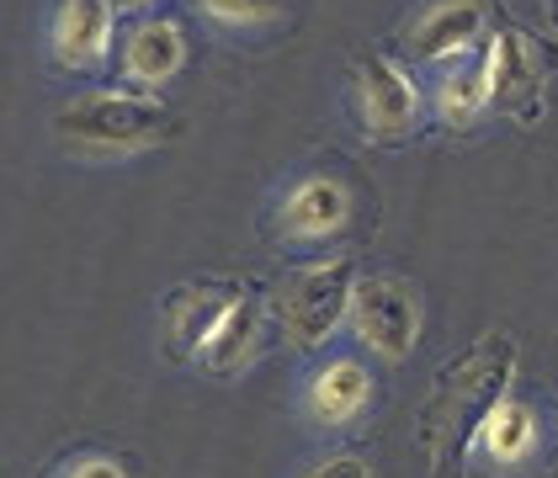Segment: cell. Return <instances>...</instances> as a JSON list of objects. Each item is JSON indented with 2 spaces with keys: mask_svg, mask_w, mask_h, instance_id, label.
Segmentation results:
<instances>
[{
  "mask_svg": "<svg viewBox=\"0 0 558 478\" xmlns=\"http://www.w3.org/2000/svg\"><path fill=\"white\" fill-rule=\"evenodd\" d=\"M511 378H515V341L506 330L478 335L469 351H458L436 372L426 409H421V441H426L436 478H463L489 415L511 399Z\"/></svg>",
  "mask_w": 558,
  "mask_h": 478,
  "instance_id": "6da1fadb",
  "label": "cell"
},
{
  "mask_svg": "<svg viewBox=\"0 0 558 478\" xmlns=\"http://www.w3.org/2000/svg\"><path fill=\"white\" fill-rule=\"evenodd\" d=\"M53 133L75 149L96 155H133L155 149L175 133V112L160 96H133V90H86L53 112Z\"/></svg>",
  "mask_w": 558,
  "mask_h": 478,
  "instance_id": "7a4b0ae2",
  "label": "cell"
},
{
  "mask_svg": "<svg viewBox=\"0 0 558 478\" xmlns=\"http://www.w3.org/2000/svg\"><path fill=\"white\" fill-rule=\"evenodd\" d=\"M351 304H356V266L345 256L299 266L277 293V324L288 351H319L351 319Z\"/></svg>",
  "mask_w": 558,
  "mask_h": 478,
  "instance_id": "3957f363",
  "label": "cell"
},
{
  "mask_svg": "<svg viewBox=\"0 0 558 478\" xmlns=\"http://www.w3.org/2000/svg\"><path fill=\"white\" fill-rule=\"evenodd\" d=\"M351 324L367 351H378L384 361H404L421 341V298L399 277H367V282H356Z\"/></svg>",
  "mask_w": 558,
  "mask_h": 478,
  "instance_id": "277c9868",
  "label": "cell"
},
{
  "mask_svg": "<svg viewBox=\"0 0 558 478\" xmlns=\"http://www.w3.org/2000/svg\"><path fill=\"white\" fill-rule=\"evenodd\" d=\"M351 90H356V112H362V128L373 133L378 144H393L399 133H410L415 112H421V96H415V81L384 59L373 48H362L351 59Z\"/></svg>",
  "mask_w": 558,
  "mask_h": 478,
  "instance_id": "5b68a950",
  "label": "cell"
},
{
  "mask_svg": "<svg viewBox=\"0 0 558 478\" xmlns=\"http://www.w3.org/2000/svg\"><path fill=\"white\" fill-rule=\"evenodd\" d=\"M351 208H356V197H351V186L341 175H325V171L299 175L282 192V203H277V234L299 240V245L330 240V234H341L351 223Z\"/></svg>",
  "mask_w": 558,
  "mask_h": 478,
  "instance_id": "8992f818",
  "label": "cell"
},
{
  "mask_svg": "<svg viewBox=\"0 0 558 478\" xmlns=\"http://www.w3.org/2000/svg\"><path fill=\"white\" fill-rule=\"evenodd\" d=\"M234 298H240V287H223V282H186V287H175L166 298V308H160V351L171 361L203 356V346L214 341L218 319L229 314Z\"/></svg>",
  "mask_w": 558,
  "mask_h": 478,
  "instance_id": "52a82bcc",
  "label": "cell"
},
{
  "mask_svg": "<svg viewBox=\"0 0 558 478\" xmlns=\"http://www.w3.org/2000/svg\"><path fill=\"white\" fill-rule=\"evenodd\" d=\"M484 38V0H430L404 22V53L421 64H452Z\"/></svg>",
  "mask_w": 558,
  "mask_h": 478,
  "instance_id": "ba28073f",
  "label": "cell"
},
{
  "mask_svg": "<svg viewBox=\"0 0 558 478\" xmlns=\"http://www.w3.org/2000/svg\"><path fill=\"white\" fill-rule=\"evenodd\" d=\"M484 81H489V107H526L548 81V48L526 38L521 27H500L484 48Z\"/></svg>",
  "mask_w": 558,
  "mask_h": 478,
  "instance_id": "9c48e42d",
  "label": "cell"
},
{
  "mask_svg": "<svg viewBox=\"0 0 558 478\" xmlns=\"http://www.w3.org/2000/svg\"><path fill=\"white\" fill-rule=\"evenodd\" d=\"M186 59H192V38L175 22H166V16L133 22L129 33H123V44H118V70L144 90L171 86L175 75L186 70Z\"/></svg>",
  "mask_w": 558,
  "mask_h": 478,
  "instance_id": "30bf717a",
  "label": "cell"
},
{
  "mask_svg": "<svg viewBox=\"0 0 558 478\" xmlns=\"http://www.w3.org/2000/svg\"><path fill=\"white\" fill-rule=\"evenodd\" d=\"M112 5L118 0H59L53 5L48 44H53L59 70H75V75L101 70V59L112 48Z\"/></svg>",
  "mask_w": 558,
  "mask_h": 478,
  "instance_id": "8fae6325",
  "label": "cell"
},
{
  "mask_svg": "<svg viewBox=\"0 0 558 478\" xmlns=\"http://www.w3.org/2000/svg\"><path fill=\"white\" fill-rule=\"evenodd\" d=\"M367 399H373L367 367L351 361V356H336V361H325V367L314 372V383H308V415H314L319 426H351V420L367 409Z\"/></svg>",
  "mask_w": 558,
  "mask_h": 478,
  "instance_id": "7c38bea8",
  "label": "cell"
},
{
  "mask_svg": "<svg viewBox=\"0 0 558 478\" xmlns=\"http://www.w3.org/2000/svg\"><path fill=\"white\" fill-rule=\"evenodd\" d=\"M260 330H266V308H260V298L256 293H240V298L229 304V314L218 319L214 341L203 346L197 361H203L208 372H218V378H229V372H240V367L256 356Z\"/></svg>",
  "mask_w": 558,
  "mask_h": 478,
  "instance_id": "4fadbf2b",
  "label": "cell"
},
{
  "mask_svg": "<svg viewBox=\"0 0 558 478\" xmlns=\"http://www.w3.org/2000/svg\"><path fill=\"white\" fill-rule=\"evenodd\" d=\"M484 452L500 463V468H515V463H526L532 452H537V415L521 404V399H506L495 415H489V426H484Z\"/></svg>",
  "mask_w": 558,
  "mask_h": 478,
  "instance_id": "5bb4252c",
  "label": "cell"
},
{
  "mask_svg": "<svg viewBox=\"0 0 558 478\" xmlns=\"http://www.w3.org/2000/svg\"><path fill=\"white\" fill-rule=\"evenodd\" d=\"M489 107V81H484V64H469V70H447L436 81V118L447 128H473Z\"/></svg>",
  "mask_w": 558,
  "mask_h": 478,
  "instance_id": "9a60e30c",
  "label": "cell"
},
{
  "mask_svg": "<svg viewBox=\"0 0 558 478\" xmlns=\"http://www.w3.org/2000/svg\"><path fill=\"white\" fill-rule=\"evenodd\" d=\"M288 0H197V11L218 27H260L271 16H282Z\"/></svg>",
  "mask_w": 558,
  "mask_h": 478,
  "instance_id": "2e32d148",
  "label": "cell"
},
{
  "mask_svg": "<svg viewBox=\"0 0 558 478\" xmlns=\"http://www.w3.org/2000/svg\"><path fill=\"white\" fill-rule=\"evenodd\" d=\"M303 478H373V468L362 463V457H351V452H341V457H325V463H314Z\"/></svg>",
  "mask_w": 558,
  "mask_h": 478,
  "instance_id": "e0dca14e",
  "label": "cell"
},
{
  "mask_svg": "<svg viewBox=\"0 0 558 478\" xmlns=\"http://www.w3.org/2000/svg\"><path fill=\"white\" fill-rule=\"evenodd\" d=\"M59 478H129V474H123V463H112V457H75Z\"/></svg>",
  "mask_w": 558,
  "mask_h": 478,
  "instance_id": "ac0fdd59",
  "label": "cell"
},
{
  "mask_svg": "<svg viewBox=\"0 0 558 478\" xmlns=\"http://www.w3.org/2000/svg\"><path fill=\"white\" fill-rule=\"evenodd\" d=\"M123 5H155V0H123Z\"/></svg>",
  "mask_w": 558,
  "mask_h": 478,
  "instance_id": "d6986e66",
  "label": "cell"
}]
</instances>
